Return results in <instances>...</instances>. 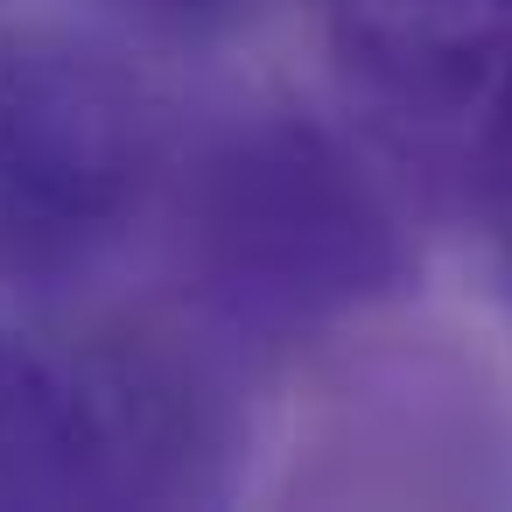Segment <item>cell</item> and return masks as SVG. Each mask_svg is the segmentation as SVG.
Instances as JSON below:
<instances>
[{"instance_id":"cell-1","label":"cell","mask_w":512,"mask_h":512,"mask_svg":"<svg viewBox=\"0 0 512 512\" xmlns=\"http://www.w3.org/2000/svg\"><path fill=\"white\" fill-rule=\"evenodd\" d=\"M155 218L183 302L246 351H295L407 288L386 190L302 113H253L176 155Z\"/></svg>"},{"instance_id":"cell-2","label":"cell","mask_w":512,"mask_h":512,"mask_svg":"<svg viewBox=\"0 0 512 512\" xmlns=\"http://www.w3.org/2000/svg\"><path fill=\"white\" fill-rule=\"evenodd\" d=\"M176 162L169 106L99 36H0V295H64L155 225Z\"/></svg>"},{"instance_id":"cell-3","label":"cell","mask_w":512,"mask_h":512,"mask_svg":"<svg viewBox=\"0 0 512 512\" xmlns=\"http://www.w3.org/2000/svg\"><path fill=\"white\" fill-rule=\"evenodd\" d=\"M218 393L162 344H50L0 323V512L211 498Z\"/></svg>"},{"instance_id":"cell-4","label":"cell","mask_w":512,"mask_h":512,"mask_svg":"<svg viewBox=\"0 0 512 512\" xmlns=\"http://www.w3.org/2000/svg\"><path fill=\"white\" fill-rule=\"evenodd\" d=\"M309 8L351 99L414 134L477 127L512 57V0H309Z\"/></svg>"},{"instance_id":"cell-5","label":"cell","mask_w":512,"mask_h":512,"mask_svg":"<svg viewBox=\"0 0 512 512\" xmlns=\"http://www.w3.org/2000/svg\"><path fill=\"white\" fill-rule=\"evenodd\" d=\"M470 169H477V211H484V232L498 246V260L512 267V57L470 127Z\"/></svg>"},{"instance_id":"cell-6","label":"cell","mask_w":512,"mask_h":512,"mask_svg":"<svg viewBox=\"0 0 512 512\" xmlns=\"http://www.w3.org/2000/svg\"><path fill=\"white\" fill-rule=\"evenodd\" d=\"M155 15H176V22H232V15H246L253 0H148Z\"/></svg>"}]
</instances>
